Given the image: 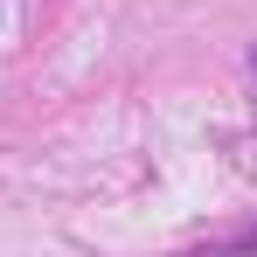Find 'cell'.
I'll list each match as a JSON object with an SVG mask.
<instances>
[{
    "mask_svg": "<svg viewBox=\"0 0 257 257\" xmlns=\"http://www.w3.org/2000/svg\"><path fill=\"white\" fill-rule=\"evenodd\" d=\"M195 257H257V229L229 236V243H209V250H195Z\"/></svg>",
    "mask_w": 257,
    "mask_h": 257,
    "instance_id": "1",
    "label": "cell"
},
{
    "mask_svg": "<svg viewBox=\"0 0 257 257\" xmlns=\"http://www.w3.org/2000/svg\"><path fill=\"white\" fill-rule=\"evenodd\" d=\"M250 70H257V56H250Z\"/></svg>",
    "mask_w": 257,
    "mask_h": 257,
    "instance_id": "2",
    "label": "cell"
}]
</instances>
